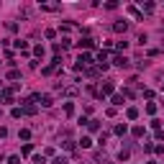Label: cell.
I'll return each instance as SVG.
<instances>
[{
    "instance_id": "5bb4252c",
    "label": "cell",
    "mask_w": 164,
    "mask_h": 164,
    "mask_svg": "<svg viewBox=\"0 0 164 164\" xmlns=\"http://www.w3.org/2000/svg\"><path fill=\"white\" fill-rule=\"evenodd\" d=\"M16 46L21 49V51H28V41H16Z\"/></svg>"
},
{
    "instance_id": "d4e9b609",
    "label": "cell",
    "mask_w": 164,
    "mask_h": 164,
    "mask_svg": "<svg viewBox=\"0 0 164 164\" xmlns=\"http://www.w3.org/2000/svg\"><path fill=\"white\" fill-rule=\"evenodd\" d=\"M146 164H156V162H146Z\"/></svg>"
},
{
    "instance_id": "4fadbf2b",
    "label": "cell",
    "mask_w": 164,
    "mask_h": 164,
    "mask_svg": "<svg viewBox=\"0 0 164 164\" xmlns=\"http://www.w3.org/2000/svg\"><path fill=\"white\" fill-rule=\"evenodd\" d=\"M128 156H131V154H128V149H120V154H118V159H120V162H126V159H128Z\"/></svg>"
},
{
    "instance_id": "ac0fdd59",
    "label": "cell",
    "mask_w": 164,
    "mask_h": 164,
    "mask_svg": "<svg viewBox=\"0 0 164 164\" xmlns=\"http://www.w3.org/2000/svg\"><path fill=\"white\" fill-rule=\"evenodd\" d=\"M28 136H31V131H28V128H23V131L18 133V139H28Z\"/></svg>"
},
{
    "instance_id": "603a6c76",
    "label": "cell",
    "mask_w": 164,
    "mask_h": 164,
    "mask_svg": "<svg viewBox=\"0 0 164 164\" xmlns=\"http://www.w3.org/2000/svg\"><path fill=\"white\" fill-rule=\"evenodd\" d=\"M8 162H10V164H21V156H18V154H13L10 159H8Z\"/></svg>"
},
{
    "instance_id": "7402d4cb",
    "label": "cell",
    "mask_w": 164,
    "mask_h": 164,
    "mask_svg": "<svg viewBox=\"0 0 164 164\" xmlns=\"http://www.w3.org/2000/svg\"><path fill=\"white\" fill-rule=\"evenodd\" d=\"M21 151H23V154H31V151H33V146H31V144H23V149H21Z\"/></svg>"
},
{
    "instance_id": "2e32d148",
    "label": "cell",
    "mask_w": 164,
    "mask_h": 164,
    "mask_svg": "<svg viewBox=\"0 0 164 164\" xmlns=\"http://www.w3.org/2000/svg\"><path fill=\"white\" fill-rule=\"evenodd\" d=\"M87 128H90V131H100V126H97V120H90V123H87Z\"/></svg>"
},
{
    "instance_id": "cb8c5ba5",
    "label": "cell",
    "mask_w": 164,
    "mask_h": 164,
    "mask_svg": "<svg viewBox=\"0 0 164 164\" xmlns=\"http://www.w3.org/2000/svg\"><path fill=\"white\" fill-rule=\"evenodd\" d=\"M54 164H67V159H64V156H56V159H54Z\"/></svg>"
},
{
    "instance_id": "44dd1931",
    "label": "cell",
    "mask_w": 164,
    "mask_h": 164,
    "mask_svg": "<svg viewBox=\"0 0 164 164\" xmlns=\"http://www.w3.org/2000/svg\"><path fill=\"white\" fill-rule=\"evenodd\" d=\"M116 133H118V136H123V133H126V123L123 126H116Z\"/></svg>"
},
{
    "instance_id": "9c48e42d",
    "label": "cell",
    "mask_w": 164,
    "mask_h": 164,
    "mask_svg": "<svg viewBox=\"0 0 164 164\" xmlns=\"http://www.w3.org/2000/svg\"><path fill=\"white\" fill-rule=\"evenodd\" d=\"M8 80H21V72H18V69H10V72H8Z\"/></svg>"
},
{
    "instance_id": "6da1fadb",
    "label": "cell",
    "mask_w": 164,
    "mask_h": 164,
    "mask_svg": "<svg viewBox=\"0 0 164 164\" xmlns=\"http://www.w3.org/2000/svg\"><path fill=\"white\" fill-rule=\"evenodd\" d=\"M113 90H116V82H113V80H105V82H103V87L97 90V97H105V95H110Z\"/></svg>"
},
{
    "instance_id": "7c38bea8",
    "label": "cell",
    "mask_w": 164,
    "mask_h": 164,
    "mask_svg": "<svg viewBox=\"0 0 164 164\" xmlns=\"http://www.w3.org/2000/svg\"><path fill=\"white\" fill-rule=\"evenodd\" d=\"M128 13H131L133 18H141V13H139V8H133V5H128Z\"/></svg>"
},
{
    "instance_id": "5b68a950",
    "label": "cell",
    "mask_w": 164,
    "mask_h": 164,
    "mask_svg": "<svg viewBox=\"0 0 164 164\" xmlns=\"http://www.w3.org/2000/svg\"><path fill=\"white\" fill-rule=\"evenodd\" d=\"M113 28H116L118 33H126V28H128V23H126V21H116V26H113Z\"/></svg>"
},
{
    "instance_id": "7a4b0ae2",
    "label": "cell",
    "mask_w": 164,
    "mask_h": 164,
    "mask_svg": "<svg viewBox=\"0 0 164 164\" xmlns=\"http://www.w3.org/2000/svg\"><path fill=\"white\" fill-rule=\"evenodd\" d=\"M33 103H36L33 97H31V100H23V113H28V116H36V105H33Z\"/></svg>"
},
{
    "instance_id": "277c9868",
    "label": "cell",
    "mask_w": 164,
    "mask_h": 164,
    "mask_svg": "<svg viewBox=\"0 0 164 164\" xmlns=\"http://www.w3.org/2000/svg\"><path fill=\"white\" fill-rule=\"evenodd\" d=\"M113 64H116V67H128V59L120 56V54H116V56H113Z\"/></svg>"
},
{
    "instance_id": "52a82bcc",
    "label": "cell",
    "mask_w": 164,
    "mask_h": 164,
    "mask_svg": "<svg viewBox=\"0 0 164 164\" xmlns=\"http://www.w3.org/2000/svg\"><path fill=\"white\" fill-rule=\"evenodd\" d=\"M80 146H82V149H90V146H92V141H90V136H82V141H80Z\"/></svg>"
},
{
    "instance_id": "d6986e66",
    "label": "cell",
    "mask_w": 164,
    "mask_h": 164,
    "mask_svg": "<svg viewBox=\"0 0 164 164\" xmlns=\"http://www.w3.org/2000/svg\"><path fill=\"white\" fill-rule=\"evenodd\" d=\"M113 105H123V97H120V95H113Z\"/></svg>"
},
{
    "instance_id": "8992f818",
    "label": "cell",
    "mask_w": 164,
    "mask_h": 164,
    "mask_svg": "<svg viewBox=\"0 0 164 164\" xmlns=\"http://www.w3.org/2000/svg\"><path fill=\"white\" fill-rule=\"evenodd\" d=\"M126 116H128V120H133V118H139V110H136V108H128Z\"/></svg>"
},
{
    "instance_id": "30bf717a",
    "label": "cell",
    "mask_w": 164,
    "mask_h": 164,
    "mask_svg": "<svg viewBox=\"0 0 164 164\" xmlns=\"http://www.w3.org/2000/svg\"><path fill=\"white\" fill-rule=\"evenodd\" d=\"M92 46V39H82L80 41V49H90Z\"/></svg>"
},
{
    "instance_id": "ba28073f",
    "label": "cell",
    "mask_w": 164,
    "mask_h": 164,
    "mask_svg": "<svg viewBox=\"0 0 164 164\" xmlns=\"http://www.w3.org/2000/svg\"><path fill=\"white\" fill-rule=\"evenodd\" d=\"M144 133H146V131H144V128H141V126H133V136H136V139H141V136H144Z\"/></svg>"
},
{
    "instance_id": "9a60e30c",
    "label": "cell",
    "mask_w": 164,
    "mask_h": 164,
    "mask_svg": "<svg viewBox=\"0 0 164 164\" xmlns=\"http://www.w3.org/2000/svg\"><path fill=\"white\" fill-rule=\"evenodd\" d=\"M10 116H13V118H21V116H23V108H13Z\"/></svg>"
},
{
    "instance_id": "8fae6325",
    "label": "cell",
    "mask_w": 164,
    "mask_h": 164,
    "mask_svg": "<svg viewBox=\"0 0 164 164\" xmlns=\"http://www.w3.org/2000/svg\"><path fill=\"white\" fill-rule=\"evenodd\" d=\"M64 113H67V116H72V113H74V105H72V103H64Z\"/></svg>"
},
{
    "instance_id": "ffe728a7",
    "label": "cell",
    "mask_w": 164,
    "mask_h": 164,
    "mask_svg": "<svg viewBox=\"0 0 164 164\" xmlns=\"http://www.w3.org/2000/svg\"><path fill=\"white\" fill-rule=\"evenodd\" d=\"M126 46H128V41H118V44H116V49H118V51H123Z\"/></svg>"
},
{
    "instance_id": "3957f363",
    "label": "cell",
    "mask_w": 164,
    "mask_h": 164,
    "mask_svg": "<svg viewBox=\"0 0 164 164\" xmlns=\"http://www.w3.org/2000/svg\"><path fill=\"white\" fill-rule=\"evenodd\" d=\"M0 103L10 105V103H13V90H3V92H0Z\"/></svg>"
},
{
    "instance_id": "e0dca14e",
    "label": "cell",
    "mask_w": 164,
    "mask_h": 164,
    "mask_svg": "<svg viewBox=\"0 0 164 164\" xmlns=\"http://www.w3.org/2000/svg\"><path fill=\"white\" fill-rule=\"evenodd\" d=\"M146 113H149V116H154V113H156V105L149 103V105H146Z\"/></svg>"
}]
</instances>
